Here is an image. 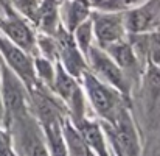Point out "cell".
<instances>
[{
  "instance_id": "1",
  "label": "cell",
  "mask_w": 160,
  "mask_h": 156,
  "mask_svg": "<svg viewBox=\"0 0 160 156\" xmlns=\"http://www.w3.org/2000/svg\"><path fill=\"white\" fill-rule=\"evenodd\" d=\"M106 134L109 150L113 156H142V141L131 114V106H126L112 122H101Z\"/></svg>"
},
{
  "instance_id": "2",
  "label": "cell",
  "mask_w": 160,
  "mask_h": 156,
  "mask_svg": "<svg viewBox=\"0 0 160 156\" xmlns=\"http://www.w3.org/2000/svg\"><path fill=\"white\" fill-rule=\"evenodd\" d=\"M86 100L90 103L97 119L101 122H112L123 108L131 106L132 102L126 100L117 89L98 80L89 69L81 77Z\"/></svg>"
},
{
  "instance_id": "3",
  "label": "cell",
  "mask_w": 160,
  "mask_h": 156,
  "mask_svg": "<svg viewBox=\"0 0 160 156\" xmlns=\"http://www.w3.org/2000/svg\"><path fill=\"white\" fill-rule=\"evenodd\" d=\"M5 128L11 136L12 152L17 156H50L44 130L31 111L9 120Z\"/></svg>"
},
{
  "instance_id": "4",
  "label": "cell",
  "mask_w": 160,
  "mask_h": 156,
  "mask_svg": "<svg viewBox=\"0 0 160 156\" xmlns=\"http://www.w3.org/2000/svg\"><path fill=\"white\" fill-rule=\"evenodd\" d=\"M87 69L103 83L109 84L110 88L117 89L126 100L132 102V88L134 83L131 81V78L115 64V61L107 55L103 49H100L98 46H93L87 56Z\"/></svg>"
},
{
  "instance_id": "5",
  "label": "cell",
  "mask_w": 160,
  "mask_h": 156,
  "mask_svg": "<svg viewBox=\"0 0 160 156\" xmlns=\"http://www.w3.org/2000/svg\"><path fill=\"white\" fill-rule=\"evenodd\" d=\"M0 89L5 106V122H3L5 128L9 120L30 111V95L27 86L2 61V58H0Z\"/></svg>"
},
{
  "instance_id": "6",
  "label": "cell",
  "mask_w": 160,
  "mask_h": 156,
  "mask_svg": "<svg viewBox=\"0 0 160 156\" xmlns=\"http://www.w3.org/2000/svg\"><path fill=\"white\" fill-rule=\"evenodd\" d=\"M0 33L6 39H9L12 44H16L27 53H30L31 56L38 55L36 31L33 30L30 22L11 3L6 6V16L0 22Z\"/></svg>"
},
{
  "instance_id": "7",
  "label": "cell",
  "mask_w": 160,
  "mask_h": 156,
  "mask_svg": "<svg viewBox=\"0 0 160 156\" xmlns=\"http://www.w3.org/2000/svg\"><path fill=\"white\" fill-rule=\"evenodd\" d=\"M128 35L160 31V0H142L123 13Z\"/></svg>"
},
{
  "instance_id": "8",
  "label": "cell",
  "mask_w": 160,
  "mask_h": 156,
  "mask_svg": "<svg viewBox=\"0 0 160 156\" xmlns=\"http://www.w3.org/2000/svg\"><path fill=\"white\" fill-rule=\"evenodd\" d=\"M90 20L95 36V46H98L100 49H106L107 46L128 38L123 13L92 11Z\"/></svg>"
},
{
  "instance_id": "9",
  "label": "cell",
  "mask_w": 160,
  "mask_h": 156,
  "mask_svg": "<svg viewBox=\"0 0 160 156\" xmlns=\"http://www.w3.org/2000/svg\"><path fill=\"white\" fill-rule=\"evenodd\" d=\"M0 58L2 61L20 78V81L27 86L28 91L34 88L36 75H34V64H33V56L16 44H12L9 39H6L0 33Z\"/></svg>"
},
{
  "instance_id": "10",
  "label": "cell",
  "mask_w": 160,
  "mask_h": 156,
  "mask_svg": "<svg viewBox=\"0 0 160 156\" xmlns=\"http://www.w3.org/2000/svg\"><path fill=\"white\" fill-rule=\"evenodd\" d=\"M53 38L58 46V62L62 66L65 72H68L72 77L81 81L82 73L87 70V61L86 56L78 49V46L75 44L73 35L61 25Z\"/></svg>"
},
{
  "instance_id": "11",
  "label": "cell",
  "mask_w": 160,
  "mask_h": 156,
  "mask_svg": "<svg viewBox=\"0 0 160 156\" xmlns=\"http://www.w3.org/2000/svg\"><path fill=\"white\" fill-rule=\"evenodd\" d=\"M104 52L115 61V64L131 78V81H137L140 80V77L145 73V66L142 64V61L138 59L137 53L134 50V47L131 46L129 39H123L118 41L115 44L107 46L106 49H103Z\"/></svg>"
},
{
  "instance_id": "12",
  "label": "cell",
  "mask_w": 160,
  "mask_h": 156,
  "mask_svg": "<svg viewBox=\"0 0 160 156\" xmlns=\"http://www.w3.org/2000/svg\"><path fill=\"white\" fill-rule=\"evenodd\" d=\"M78 133L81 134L89 153L93 156H110V150L107 145L106 134L98 119H90L87 116L81 117L79 120L72 122Z\"/></svg>"
},
{
  "instance_id": "13",
  "label": "cell",
  "mask_w": 160,
  "mask_h": 156,
  "mask_svg": "<svg viewBox=\"0 0 160 156\" xmlns=\"http://www.w3.org/2000/svg\"><path fill=\"white\" fill-rule=\"evenodd\" d=\"M92 11L89 0H62L59 5L61 25L72 33L76 27L90 19Z\"/></svg>"
},
{
  "instance_id": "14",
  "label": "cell",
  "mask_w": 160,
  "mask_h": 156,
  "mask_svg": "<svg viewBox=\"0 0 160 156\" xmlns=\"http://www.w3.org/2000/svg\"><path fill=\"white\" fill-rule=\"evenodd\" d=\"M59 0H42L38 5L36 16L33 20V25L36 27L38 33L54 36L58 28L61 27V17H59Z\"/></svg>"
},
{
  "instance_id": "15",
  "label": "cell",
  "mask_w": 160,
  "mask_h": 156,
  "mask_svg": "<svg viewBox=\"0 0 160 156\" xmlns=\"http://www.w3.org/2000/svg\"><path fill=\"white\" fill-rule=\"evenodd\" d=\"M62 136H64V141H65V147H67V152L68 156H89V150L81 137V134L78 133L76 126L72 123V120L68 119V116L62 120Z\"/></svg>"
},
{
  "instance_id": "16",
  "label": "cell",
  "mask_w": 160,
  "mask_h": 156,
  "mask_svg": "<svg viewBox=\"0 0 160 156\" xmlns=\"http://www.w3.org/2000/svg\"><path fill=\"white\" fill-rule=\"evenodd\" d=\"M61 125H62V122L50 123L47 126H42L44 134H45V141H47L48 155L50 156H68Z\"/></svg>"
},
{
  "instance_id": "17",
  "label": "cell",
  "mask_w": 160,
  "mask_h": 156,
  "mask_svg": "<svg viewBox=\"0 0 160 156\" xmlns=\"http://www.w3.org/2000/svg\"><path fill=\"white\" fill-rule=\"evenodd\" d=\"M33 64H34L36 81L52 91L54 73H56V61H52L42 55H36L33 56Z\"/></svg>"
},
{
  "instance_id": "18",
  "label": "cell",
  "mask_w": 160,
  "mask_h": 156,
  "mask_svg": "<svg viewBox=\"0 0 160 156\" xmlns=\"http://www.w3.org/2000/svg\"><path fill=\"white\" fill-rule=\"evenodd\" d=\"M73 39L75 44L78 46V49L84 56H87L89 50L95 46V36H93V28H92V20L87 19L86 22H82L79 27H76L73 31Z\"/></svg>"
},
{
  "instance_id": "19",
  "label": "cell",
  "mask_w": 160,
  "mask_h": 156,
  "mask_svg": "<svg viewBox=\"0 0 160 156\" xmlns=\"http://www.w3.org/2000/svg\"><path fill=\"white\" fill-rule=\"evenodd\" d=\"M93 11L101 13H124L142 0H89Z\"/></svg>"
},
{
  "instance_id": "20",
  "label": "cell",
  "mask_w": 160,
  "mask_h": 156,
  "mask_svg": "<svg viewBox=\"0 0 160 156\" xmlns=\"http://www.w3.org/2000/svg\"><path fill=\"white\" fill-rule=\"evenodd\" d=\"M9 3H11L28 22H33V20H34L39 0H9Z\"/></svg>"
},
{
  "instance_id": "21",
  "label": "cell",
  "mask_w": 160,
  "mask_h": 156,
  "mask_svg": "<svg viewBox=\"0 0 160 156\" xmlns=\"http://www.w3.org/2000/svg\"><path fill=\"white\" fill-rule=\"evenodd\" d=\"M12 155V144L11 136L6 128L0 126V156H11Z\"/></svg>"
},
{
  "instance_id": "22",
  "label": "cell",
  "mask_w": 160,
  "mask_h": 156,
  "mask_svg": "<svg viewBox=\"0 0 160 156\" xmlns=\"http://www.w3.org/2000/svg\"><path fill=\"white\" fill-rule=\"evenodd\" d=\"M142 156H160V134L151 139L145 148H142Z\"/></svg>"
},
{
  "instance_id": "23",
  "label": "cell",
  "mask_w": 160,
  "mask_h": 156,
  "mask_svg": "<svg viewBox=\"0 0 160 156\" xmlns=\"http://www.w3.org/2000/svg\"><path fill=\"white\" fill-rule=\"evenodd\" d=\"M5 122V106H3V99H2V89H0V126H3Z\"/></svg>"
},
{
  "instance_id": "24",
  "label": "cell",
  "mask_w": 160,
  "mask_h": 156,
  "mask_svg": "<svg viewBox=\"0 0 160 156\" xmlns=\"http://www.w3.org/2000/svg\"><path fill=\"white\" fill-rule=\"evenodd\" d=\"M11 156H17V155H16V153H14V152H12V155H11Z\"/></svg>"
},
{
  "instance_id": "25",
  "label": "cell",
  "mask_w": 160,
  "mask_h": 156,
  "mask_svg": "<svg viewBox=\"0 0 160 156\" xmlns=\"http://www.w3.org/2000/svg\"><path fill=\"white\" fill-rule=\"evenodd\" d=\"M90 156H93V155H90ZM110 156H113V155H112V153H110Z\"/></svg>"
},
{
  "instance_id": "26",
  "label": "cell",
  "mask_w": 160,
  "mask_h": 156,
  "mask_svg": "<svg viewBox=\"0 0 160 156\" xmlns=\"http://www.w3.org/2000/svg\"><path fill=\"white\" fill-rule=\"evenodd\" d=\"M59 2H62V0H59Z\"/></svg>"
},
{
  "instance_id": "27",
  "label": "cell",
  "mask_w": 160,
  "mask_h": 156,
  "mask_svg": "<svg viewBox=\"0 0 160 156\" xmlns=\"http://www.w3.org/2000/svg\"><path fill=\"white\" fill-rule=\"evenodd\" d=\"M89 156H90V155H89Z\"/></svg>"
}]
</instances>
